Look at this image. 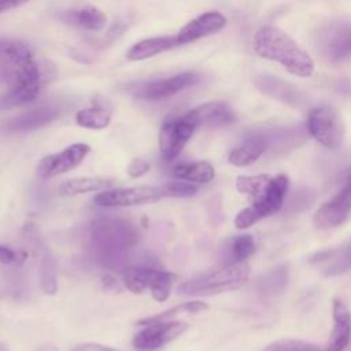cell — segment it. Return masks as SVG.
<instances>
[{
	"label": "cell",
	"mask_w": 351,
	"mask_h": 351,
	"mask_svg": "<svg viewBox=\"0 0 351 351\" xmlns=\"http://www.w3.org/2000/svg\"><path fill=\"white\" fill-rule=\"evenodd\" d=\"M10 60L5 80L7 90L0 96V108H11L34 100L40 92L43 77L29 48L21 43H5Z\"/></svg>",
	"instance_id": "obj_1"
},
{
	"label": "cell",
	"mask_w": 351,
	"mask_h": 351,
	"mask_svg": "<svg viewBox=\"0 0 351 351\" xmlns=\"http://www.w3.org/2000/svg\"><path fill=\"white\" fill-rule=\"evenodd\" d=\"M254 49L261 58L280 63L293 75L306 78L314 73L311 56L289 34L274 25H263L256 30Z\"/></svg>",
	"instance_id": "obj_2"
},
{
	"label": "cell",
	"mask_w": 351,
	"mask_h": 351,
	"mask_svg": "<svg viewBox=\"0 0 351 351\" xmlns=\"http://www.w3.org/2000/svg\"><path fill=\"white\" fill-rule=\"evenodd\" d=\"M250 276L245 262L225 263L218 269L195 276L178 285V292L186 296H208L241 287Z\"/></svg>",
	"instance_id": "obj_3"
},
{
	"label": "cell",
	"mask_w": 351,
	"mask_h": 351,
	"mask_svg": "<svg viewBox=\"0 0 351 351\" xmlns=\"http://www.w3.org/2000/svg\"><path fill=\"white\" fill-rule=\"evenodd\" d=\"M92 245L101 254H119L138 240V230L125 219L100 218L90 225Z\"/></svg>",
	"instance_id": "obj_4"
},
{
	"label": "cell",
	"mask_w": 351,
	"mask_h": 351,
	"mask_svg": "<svg viewBox=\"0 0 351 351\" xmlns=\"http://www.w3.org/2000/svg\"><path fill=\"white\" fill-rule=\"evenodd\" d=\"M288 185V177L284 174L270 177L266 188L256 197H254L252 204L237 213L234 218L236 228L247 229L259 219L277 213L284 203Z\"/></svg>",
	"instance_id": "obj_5"
},
{
	"label": "cell",
	"mask_w": 351,
	"mask_h": 351,
	"mask_svg": "<svg viewBox=\"0 0 351 351\" xmlns=\"http://www.w3.org/2000/svg\"><path fill=\"white\" fill-rule=\"evenodd\" d=\"M317 51L332 64L341 63L351 56V22L332 21L317 33Z\"/></svg>",
	"instance_id": "obj_6"
},
{
	"label": "cell",
	"mask_w": 351,
	"mask_h": 351,
	"mask_svg": "<svg viewBox=\"0 0 351 351\" xmlns=\"http://www.w3.org/2000/svg\"><path fill=\"white\" fill-rule=\"evenodd\" d=\"M307 130L321 145L336 149L344 137V126L340 115L330 107L319 106L310 110Z\"/></svg>",
	"instance_id": "obj_7"
},
{
	"label": "cell",
	"mask_w": 351,
	"mask_h": 351,
	"mask_svg": "<svg viewBox=\"0 0 351 351\" xmlns=\"http://www.w3.org/2000/svg\"><path fill=\"white\" fill-rule=\"evenodd\" d=\"M163 191L160 186L137 185L128 188H115L100 191L95 197L93 203L100 207H132L152 204L163 199Z\"/></svg>",
	"instance_id": "obj_8"
},
{
	"label": "cell",
	"mask_w": 351,
	"mask_h": 351,
	"mask_svg": "<svg viewBox=\"0 0 351 351\" xmlns=\"http://www.w3.org/2000/svg\"><path fill=\"white\" fill-rule=\"evenodd\" d=\"M195 128L182 117H167L159 130V149L166 160L176 159L189 141Z\"/></svg>",
	"instance_id": "obj_9"
},
{
	"label": "cell",
	"mask_w": 351,
	"mask_h": 351,
	"mask_svg": "<svg viewBox=\"0 0 351 351\" xmlns=\"http://www.w3.org/2000/svg\"><path fill=\"white\" fill-rule=\"evenodd\" d=\"M90 147L85 143H75L66 147L63 151L44 156L37 166V176L40 178H52L64 174L78 165L89 154Z\"/></svg>",
	"instance_id": "obj_10"
},
{
	"label": "cell",
	"mask_w": 351,
	"mask_h": 351,
	"mask_svg": "<svg viewBox=\"0 0 351 351\" xmlns=\"http://www.w3.org/2000/svg\"><path fill=\"white\" fill-rule=\"evenodd\" d=\"M188 329V324L184 321H159L147 325L133 337V346L141 351L156 350L177 337H180Z\"/></svg>",
	"instance_id": "obj_11"
},
{
	"label": "cell",
	"mask_w": 351,
	"mask_h": 351,
	"mask_svg": "<svg viewBox=\"0 0 351 351\" xmlns=\"http://www.w3.org/2000/svg\"><path fill=\"white\" fill-rule=\"evenodd\" d=\"M197 81V74L186 71L169 78L144 82L136 88L134 95L145 100H163L186 89L188 86L195 85Z\"/></svg>",
	"instance_id": "obj_12"
},
{
	"label": "cell",
	"mask_w": 351,
	"mask_h": 351,
	"mask_svg": "<svg viewBox=\"0 0 351 351\" xmlns=\"http://www.w3.org/2000/svg\"><path fill=\"white\" fill-rule=\"evenodd\" d=\"M351 215V192L341 188L339 193L326 200L314 214L318 229H330L344 223Z\"/></svg>",
	"instance_id": "obj_13"
},
{
	"label": "cell",
	"mask_w": 351,
	"mask_h": 351,
	"mask_svg": "<svg viewBox=\"0 0 351 351\" xmlns=\"http://www.w3.org/2000/svg\"><path fill=\"white\" fill-rule=\"evenodd\" d=\"M184 118L196 129L202 126L217 128L234 122L236 115L225 101L200 104L184 114Z\"/></svg>",
	"instance_id": "obj_14"
},
{
	"label": "cell",
	"mask_w": 351,
	"mask_h": 351,
	"mask_svg": "<svg viewBox=\"0 0 351 351\" xmlns=\"http://www.w3.org/2000/svg\"><path fill=\"white\" fill-rule=\"evenodd\" d=\"M226 25V18L218 11H207L180 29L176 34L177 45H185L219 32Z\"/></svg>",
	"instance_id": "obj_15"
},
{
	"label": "cell",
	"mask_w": 351,
	"mask_h": 351,
	"mask_svg": "<svg viewBox=\"0 0 351 351\" xmlns=\"http://www.w3.org/2000/svg\"><path fill=\"white\" fill-rule=\"evenodd\" d=\"M269 148V140L262 132L248 133L244 140L236 145L228 159L232 165L237 167H244L254 163L266 149Z\"/></svg>",
	"instance_id": "obj_16"
},
{
	"label": "cell",
	"mask_w": 351,
	"mask_h": 351,
	"mask_svg": "<svg viewBox=\"0 0 351 351\" xmlns=\"http://www.w3.org/2000/svg\"><path fill=\"white\" fill-rule=\"evenodd\" d=\"M333 330L324 351H343L351 337V313L341 300L333 302Z\"/></svg>",
	"instance_id": "obj_17"
},
{
	"label": "cell",
	"mask_w": 351,
	"mask_h": 351,
	"mask_svg": "<svg viewBox=\"0 0 351 351\" xmlns=\"http://www.w3.org/2000/svg\"><path fill=\"white\" fill-rule=\"evenodd\" d=\"M59 117V110L53 106H40L37 108H32L12 119L8 121L7 129L12 132H27L44 125L51 123Z\"/></svg>",
	"instance_id": "obj_18"
},
{
	"label": "cell",
	"mask_w": 351,
	"mask_h": 351,
	"mask_svg": "<svg viewBox=\"0 0 351 351\" xmlns=\"http://www.w3.org/2000/svg\"><path fill=\"white\" fill-rule=\"evenodd\" d=\"M311 262L319 265L326 277L343 274L351 269V243L340 248L322 251L317 254Z\"/></svg>",
	"instance_id": "obj_19"
},
{
	"label": "cell",
	"mask_w": 351,
	"mask_h": 351,
	"mask_svg": "<svg viewBox=\"0 0 351 351\" xmlns=\"http://www.w3.org/2000/svg\"><path fill=\"white\" fill-rule=\"evenodd\" d=\"M59 18L71 26L90 30V32H100L107 25L106 15L95 7H85L80 10H70L64 11L59 15Z\"/></svg>",
	"instance_id": "obj_20"
},
{
	"label": "cell",
	"mask_w": 351,
	"mask_h": 351,
	"mask_svg": "<svg viewBox=\"0 0 351 351\" xmlns=\"http://www.w3.org/2000/svg\"><path fill=\"white\" fill-rule=\"evenodd\" d=\"M255 84L259 90L263 93L276 97L278 100L287 101L289 104H300L304 100V96L302 92H299L296 88L288 85L287 82L271 77V75H259L255 80Z\"/></svg>",
	"instance_id": "obj_21"
},
{
	"label": "cell",
	"mask_w": 351,
	"mask_h": 351,
	"mask_svg": "<svg viewBox=\"0 0 351 351\" xmlns=\"http://www.w3.org/2000/svg\"><path fill=\"white\" fill-rule=\"evenodd\" d=\"M115 185L114 178L107 177H75L63 181L59 185V193L63 196H75L88 192L110 189Z\"/></svg>",
	"instance_id": "obj_22"
},
{
	"label": "cell",
	"mask_w": 351,
	"mask_h": 351,
	"mask_svg": "<svg viewBox=\"0 0 351 351\" xmlns=\"http://www.w3.org/2000/svg\"><path fill=\"white\" fill-rule=\"evenodd\" d=\"M177 47L176 36H163V37H152L145 38L129 48L126 52V58L129 60H144L148 58H152L155 55H159L165 51H169L171 48Z\"/></svg>",
	"instance_id": "obj_23"
},
{
	"label": "cell",
	"mask_w": 351,
	"mask_h": 351,
	"mask_svg": "<svg viewBox=\"0 0 351 351\" xmlns=\"http://www.w3.org/2000/svg\"><path fill=\"white\" fill-rule=\"evenodd\" d=\"M171 176L177 180H184L188 182L207 184L215 177L214 167L204 160L191 162V163H178L171 169Z\"/></svg>",
	"instance_id": "obj_24"
},
{
	"label": "cell",
	"mask_w": 351,
	"mask_h": 351,
	"mask_svg": "<svg viewBox=\"0 0 351 351\" xmlns=\"http://www.w3.org/2000/svg\"><path fill=\"white\" fill-rule=\"evenodd\" d=\"M75 122L85 129H104L111 122V110L104 106H96L77 111Z\"/></svg>",
	"instance_id": "obj_25"
},
{
	"label": "cell",
	"mask_w": 351,
	"mask_h": 351,
	"mask_svg": "<svg viewBox=\"0 0 351 351\" xmlns=\"http://www.w3.org/2000/svg\"><path fill=\"white\" fill-rule=\"evenodd\" d=\"M207 304L204 302H199V300H193V302H185L181 304H177L171 308H167L159 314L151 315V317H145L137 321V325H149V324H155L159 321H169L174 317H177L178 314H197L200 311L207 310Z\"/></svg>",
	"instance_id": "obj_26"
},
{
	"label": "cell",
	"mask_w": 351,
	"mask_h": 351,
	"mask_svg": "<svg viewBox=\"0 0 351 351\" xmlns=\"http://www.w3.org/2000/svg\"><path fill=\"white\" fill-rule=\"evenodd\" d=\"M155 273L151 267H128L122 273V282L132 293H143L149 288V281Z\"/></svg>",
	"instance_id": "obj_27"
},
{
	"label": "cell",
	"mask_w": 351,
	"mask_h": 351,
	"mask_svg": "<svg viewBox=\"0 0 351 351\" xmlns=\"http://www.w3.org/2000/svg\"><path fill=\"white\" fill-rule=\"evenodd\" d=\"M255 251V241L251 234L234 236L226 248V263L244 262Z\"/></svg>",
	"instance_id": "obj_28"
},
{
	"label": "cell",
	"mask_w": 351,
	"mask_h": 351,
	"mask_svg": "<svg viewBox=\"0 0 351 351\" xmlns=\"http://www.w3.org/2000/svg\"><path fill=\"white\" fill-rule=\"evenodd\" d=\"M40 288L47 295L58 291V262L51 252H45L40 263Z\"/></svg>",
	"instance_id": "obj_29"
},
{
	"label": "cell",
	"mask_w": 351,
	"mask_h": 351,
	"mask_svg": "<svg viewBox=\"0 0 351 351\" xmlns=\"http://www.w3.org/2000/svg\"><path fill=\"white\" fill-rule=\"evenodd\" d=\"M176 280H177V276L174 273L156 269L149 282L152 298L156 302H165L170 296V292Z\"/></svg>",
	"instance_id": "obj_30"
},
{
	"label": "cell",
	"mask_w": 351,
	"mask_h": 351,
	"mask_svg": "<svg viewBox=\"0 0 351 351\" xmlns=\"http://www.w3.org/2000/svg\"><path fill=\"white\" fill-rule=\"evenodd\" d=\"M288 281L287 267H277L263 277L258 285V291L262 296H273L284 291Z\"/></svg>",
	"instance_id": "obj_31"
},
{
	"label": "cell",
	"mask_w": 351,
	"mask_h": 351,
	"mask_svg": "<svg viewBox=\"0 0 351 351\" xmlns=\"http://www.w3.org/2000/svg\"><path fill=\"white\" fill-rule=\"evenodd\" d=\"M270 181L269 176H239L236 178V188L240 193L256 197Z\"/></svg>",
	"instance_id": "obj_32"
},
{
	"label": "cell",
	"mask_w": 351,
	"mask_h": 351,
	"mask_svg": "<svg viewBox=\"0 0 351 351\" xmlns=\"http://www.w3.org/2000/svg\"><path fill=\"white\" fill-rule=\"evenodd\" d=\"M165 197H191L197 193V188L192 182H186L184 180L170 181L160 186Z\"/></svg>",
	"instance_id": "obj_33"
},
{
	"label": "cell",
	"mask_w": 351,
	"mask_h": 351,
	"mask_svg": "<svg viewBox=\"0 0 351 351\" xmlns=\"http://www.w3.org/2000/svg\"><path fill=\"white\" fill-rule=\"evenodd\" d=\"M265 351H324V350H319L314 344H310L302 340L281 339L269 344L265 348Z\"/></svg>",
	"instance_id": "obj_34"
},
{
	"label": "cell",
	"mask_w": 351,
	"mask_h": 351,
	"mask_svg": "<svg viewBox=\"0 0 351 351\" xmlns=\"http://www.w3.org/2000/svg\"><path fill=\"white\" fill-rule=\"evenodd\" d=\"M314 200V193L308 189H299L296 191L288 203V211L298 213L308 207Z\"/></svg>",
	"instance_id": "obj_35"
},
{
	"label": "cell",
	"mask_w": 351,
	"mask_h": 351,
	"mask_svg": "<svg viewBox=\"0 0 351 351\" xmlns=\"http://www.w3.org/2000/svg\"><path fill=\"white\" fill-rule=\"evenodd\" d=\"M27 258L23 251H14L7 245L0 244V263L1 265H22Z\"/></svg>",
	"instance_id": "obj_36"
},
{
	"label": "cell",
	"mask_w": 351,
	"mask_h": 351,
	"mask_svg": "<svg viewBox=\"0 0 351 351\" xmlns=\"http://www.w3.org/2000/svg\"><path fill=\"white\" fill-rule=\"evenodd\" d=\"M149 170V163L143 159V158H134L129 165H128V174L132 178H140Z\"/></svg>",
	"instance_id": "obj_37"
},
{
	"label": "cell",
	"mask_w": 351,
	"mask_h": 351,
	"mask_svg": "<svg viewBox=\"0 0 351 351\" xmlns=\"http://www.w3.org/2000/svg\"><path fill=\"white\" fill-rule=\"evenodd\" d=\"M8 67H10V60L5 49V43L0 41V82L5 84L7 75H8Z\"/></svg>",
	"instance_id": "obj_38"
},
{
	"label": "cell",
	"mask_w": 351,
	"mask_h": 351,
	"mask_svg": "<svg viewBox=\"0 0 351 351\" xmlns=\"http://www.w3.org/2000/svg\"><path fill=\"white\" fill-rule=\"evenodd\" d=\"M71 351H119V350L106 347V346H101L97 343H82V344L75 346Z\"/></svg>",
	"instance_id": "obj_39"
},
{
	"label": "cell",
	"mask_w": 351,
	"mask_h": 351,
	"mask_svg": "<svg viewBox=\"0 0 351 351\" xmlns=\"http://www.w3.org/2000/svg\"><path fill=\"white\" fill-rule=\"evenodd\" d=\"M29 0H0V14L18 8L23 4H26Z\"/></svg>",
	"instance_id": "obj_40"
},
{
	"label": "cell",
	"mask_w": 351,
	"mask_h": 351,
	"mask_svg": "<svg viewBox=\"0 0 351 351\" xmlns=\"http://www.w3.org/2000/svg\"><path fill=\"white\" fill-rule=\"evenodd\" d=\"M343 188L351 192V169H350V171L346 174V178H344V185H343Z\"/></svg>",
	"instance_id": "obj_41"
},
{
	"label": "cell",
	"mask_w": 351,
	"mask_h": 351,
	"mask_svg": "<svg viewBox=\"0 0 351 351\" xmlns=\"http://www.w3.org/2000/svg\"><path fill=\"white\" fill-rule=\"evenodd\" d=\"M36 351H53V348H51V347H48V346H41V347H38Z\"/></svg>",
	"instance_id": "obj_42"
},
{
	"label": "cell",
	"mask_w": 351,
	"mask_h": 351,
	"mask_svg": "<svg viewBox=\"0 0 351 351\" xmlns=\"http://www.w3.org/2000/svg\"><path fill=\"white\" fill-rule=\"evenodd\" d=\"M0 351H8V350H7V347H5V346L0 344Z\"/></svg>",
	"instance_id": "obj_43"
}]
</instances>
